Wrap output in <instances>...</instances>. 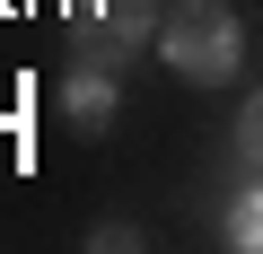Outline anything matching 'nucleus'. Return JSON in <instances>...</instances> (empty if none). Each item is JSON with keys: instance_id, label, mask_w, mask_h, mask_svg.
Instances as JSON below:
<instances>
[{"instance_id": "1", "label": "nucleus", "mask_w": 263, "mask_h": 254, "mask_svg": "<svg viewBox=\"0 0 263 254\" xmlns=\"http://www.w3.org/2000/svg\"><path fill=\"white\" fill-rule=\"evenodd\" d=\"M158 62L193 88H228L237 62H246V27L228 0H176V9L158 18Z\"/></svg>"}, {"instance_id": "2", "label": "nucleus", "mask_w": 263, "mask_h": 254, "mask_svg": "<svg viewBox=\"0 0 263 254\" xmlns=\"http://www.w3.org/2000/svg\"><path fill=\"white\" fill-rule=\"evenodd\" d=\"M141 44H158V0H79L70 9V53L123 70Z\"/></svg>"}, {"instance_id": "3", "label": "nucleus", "mask_w": 263, "mask_h": 254, "mask_svg": "<svg viewBox=\"0 0 263 254\" xmlns=\"http://www.w3.org/2000/svg\"><path fill=\"white\" fill-rule=\"evenodd\" d=\"M114 105H123V88H114V70L105 62H79L70 53V70H62V114H70V132H105V123H114Z\"/></svg>"}, {"instance_id": "4", "label": "nucleus", "mask_w": 263, "mask_h": 254, "mask_svg": "<svg viewBox=\"0 0 263 254\" xmlns=\"http://www.w3.org/2000/svg\"><path fill=\"white\" fill-rule=\"evenodd\" d=\"M228 245H237V254H263V184H254L246 202H228Z\"/></svg>"}, {"instance_id": "5", "label": "nucleus", "mask_w": 263, "mask_h": 254, "mask_svg": "<svg viewBox=\"0 0 263 254\" xmlns=\"http://www.w3.org/2000/svg\"><path fill=\"white\" fill-rule=\"evenodd\" d=\"M228 132H237V158H246V167H263V88L237 105V123H228Z\"/></svg>"}, {"instance_id": "6", "label": "nucleus", "mask_w": 263, "mask_h": 254, "mask_svg": "<svg viewBox=\"0 0 263 254\" xmlns=\"http://www.w3.org/2000/svg\"><path fill=\"white\" fill-rule=\"evenodd\" d=\"M88 245H97V254H105V245H114V254H132V245H141V228H123V219H105V228H88Z\"/></svg>"}]
</instances>
